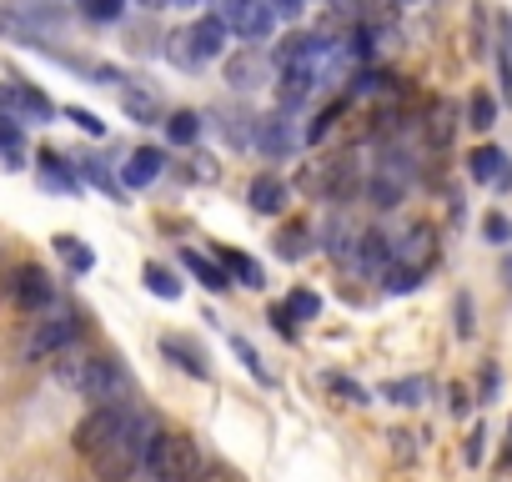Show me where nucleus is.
I'll use <instances>...</instances> for the list:
<instances>
[{
    "label": "nucleus",
    "mask_w": 512,
    "mask_h": 482,
    "mask_svg": "<svg viewBox=\"0 0 512 482\" xmlns=\"http://www.w3.org/2000/svg\"><path fill=\"white\" fill-rule=\"evenodd\" d=\"M482 236L492 241V247H507V241H512V221H507L502 211H487V216H482Z\"/></svg>",
    "instance_id": "obj_37"
},
{
    "label": "nucleus",
    "mask_w": 512,
    "mask_h": 482,
    "mask_svg": "<svg viewBox=\"0 0 512 482\" xmlns=\"http://www.w3.org/2000/svg\"><path fill=\"white\" fill-rule=\"evenodd\" d=\"M6 292H11V302L21 312H51V302H56V282L41 267H16L6 277Z\"/></svg>",
    "instance_id": "obj_5"
},
{
    "label": "nucleus",
    "mask_w": 512,
    "mask_h": 482,
    "mask_svg": "<svg viewBox=\"0 0 512 482\" xmlns=\"http://www.w3.org/2000/svg\"><path fill=\"white\" fill-rule=\"evenodd\" d=\"M327 387H332L337 397H347L352 407H367V387H362V382H352V377H337V372H327Z\"/></svg>",
    "instance_id": "obj_39"
},
{
    "label": "nucleus",
    "mask_w": 512,
    "mask_h": 482,
    "mask_svg": "<svg viewBox=\"0 0 512 482\" xmlns=\"http://www.w3.org/2000/svg\"><path fill=\"white\" fill-rule=\"evenodd\" d=\"M166 56H171V66H176V71H196V66H201V56H196V46H191V36H186V31L166 36Z\"/></svg>",
    "instance_id": "obj_33"
},
{
    "label": "nucleus",
    "mask_w": 512,
    "mask_h": 482,
    "mask_svg": "<svg viewBox=\"0 0 512 482\" xmlns=\"http://www.w3.org/2000/svg\"><path fill=\"white\" fill-rule=\"evenodd\" d=\"M141 282H146V292H156L161 302H176L181 297V282L161 267V262H146V272H141Z\"/></svg>",
    "instance_id": "obj_29"
},
{
    "label": "nucleus",
    "mask_w": 512,
    "mask_h": 482,
    "mask_svg": "<svg viewBox=\"0 0 512 482\" xmlns=\"http://www.w3.org/2000/svg\"><path fill=\"white\" fill-rule=\"evenodd\" d=\"M161 357H171L181 372H191V377H211V367H206V352L201 347H191V342H181V337H161Z\"/></svg>",
    "instance_id": "obj_22"
},
{
    "label": "nucleus",
    "mask_w": 512,
    "mask_h": 482,
    "mask_svg": "<svg viewBox=\"0 0 512 482\" xmlns=\"http://www.w3.org/2000/svg\"><path fill=\"white\" fill-rule=\"evenodd\" d=\"M492 46H497V86H502V96L512 101V16H507V11L497 16V41H492Z\"/></svg>",
    "instance_id": "obj_24"
},
{
    "label": "nucleus",
    "mask_w": 512,
    "mask_h": 482,
    "mask_svg": "<svg viewBox=\"0 0 512 482\" xmlns=\"http://www.w3.org/2000/svg\"><path fill=\"white\" fill-rule=\"evenodd\" d=\"M231 352L241 357V367H246V372H251L256 382H262V387H272V372L262 367V357H256V347H251L246 337H231Z\"/></svg>",
    "instance_id": "obj_35"
},
{
    "label": "nucleus",
    "mask_w": 512,
    "mask_h": 482,
    "mask_svg": "<svg viewBox=\"0 0 512 482\" xmlns=\"http://www.w3.org/2000/svg\"><path fill=\"white\" fill-rule=\"evenodd\" d=\"M377 91H387V76L382 71H357L352 76V96H377Z\"/></svg>",
    "instance_id": "obj_40"
},
{
    "label": "nucleus",
    "mask_w": 512,
    "mask_h": 482,
    "mask_svg": "<svg viewBox=\"0 0 512 482\" xmlns=\"http://www.w3.org/2000/svg\"><path fill=\"white\" fill-rule=\"evenodd\" d=\"M216 16L231 26V36H241V41H251V46H262V41L272 36V26H277V16H272L267 0H216Z\"/></svg>",
    "instance_id": "obj_4"
},
{
    "label": "nucleus",
    "mask_w": 512,
    "mask_h": 482,
    "mask_svg": "<svg viewBox=\"0 0 512 482\" xmlns=\"http://www.w3.org/2000/svg\"><path fill=\"white\" fill-rule=\"evenodd\" d=\"M322 236H327L322 247H327L337 262H352V257H357V236H352V226H347L342 216H332V221L322 226Z\"/></svg>",
    "instance_id": "obj_25"
},
{
    "label": "nucleus",
    "mask_w": 512,
    "mask_h": 482,
    "mask_svg": "<svg viewBox=\"0 0 512 482\" xmlns=\"http://www.w3.org/2000/svg\"><path fill=\"white\" fill-rule=\"evenodd\" d=\"M352 262H357L362 272H372V277H377V272L392 262V236H387V231H362V236H357V257H352Z\"/></svg>",
    "instance_id": "obj_19"
},
{
    "label": "nucleus",
    "mask_w": 512,
    "mask_h": 482,
    "mask_svg": "<svg viewBox=\"0 0 512 482\" xmlns=\"http://www.w3.org/2000/svg\"><path fill=\"white\" fill-rule=\"evenodd\" d=\"M337 56V41L332 36H317V31H292L282 46H277V66H292V61H317L327 66Z\"/></svg>",
    "instance_id": "obj_9"
},
{
    "label": "nucleus",
    "mask_w": 512,
    "mask_h": 482,
    "mask_svg": "<svg viewBox=\"0 0 512 482\" xmlns=\"http://www.w3.org/2000/svg\"><path fill=\"white\" fill-rule=\"evenodd\" d=\"M322 76H327V66H317V61L277 66V96H282V106H287V111L307 106V101H312V91L322 86Z\"/></svg>",
    "instance_id": "obj_6"
},
{
    "label": "nucleus",
    "mask_w": 512,
    "mask_h": 482,
    "mask_svg": "<svg viewBox=\"0 0 512 482\" xmlns=\"http://www.w3.org/2000/svg\"><path fill=\"white\" fill-rule=\"evenodd\" d=\"M482 442H487V432L477 427V432H472V442H467V462H482Z\"/></svg>",
    "instance_id": "obj_46"
},
{
    "label": "nucleus",
    "mask_w": 512,
    "mask_h": 482,
    "mask_svg": "<svg viewBox=\"0 0 512 482\" xmlns=\"http://www.w3.org/2000/svg\"><path fill=\"white\" fill-rule=\"evenodd\" d=\"M161 171H166V151L141 146V151H131V161L121 166V186H126V191H146Z\"/></svg>",
    "instance_id": "obj_14"
},
{
    "label": "nucleus",
    "mask_w": 512,
    "mask_h": 482,
    "mask_svg": "<svg viewBox=\"0 0 512 482\" xmlns=\"http://www.w3.org/2000/svg\"><path fill=\"white\" fill-rule=\"evenodd\" d=\"M312 247H317V231H312L307 221H287V226L277 231V257H282V262H302Z\"/></svg>",
    "instance_id": "obj_20"
},
{
    "label": "nucleus",
    "mask_w": 512,
    "mask_h": 482,
    "mask_svg": "<svg viewBox=\"0 0 512 482\" xmlns=\"http://www.w3.org/2000/svg\"><path fill=\"white\" fill-rule=\"evenodd\" d=\"M0 156H6L11 166H21V126L0 116Z\"/></svg>",
    "instance_id": "obj_38"
},
{
    "label": "nucleus",
    "mask_w": 512,
    "mask_h": 482,
    "mask_svg": "<svg viewBox=\"0 0 512 482\" xmlns=\"http://www.w3.org/2000/svg\"><path fill=\"white\" fill-rule=\"evenodd\" d=\"M131 6H141V11H166L171 0H131Z\"/></svg>",
    "instance_id": "obj_47"
},
{
    "label": "nucleus",
    "mask_w": 512,
    "mask_h": 482,
    "mask_svg": "<svg viewBox=\"0 0 512 482\" xmlns=\"http://www.w3.org/2000/svg\"><path fill=\"white\" fill-rule=\"evenodd\" d=\"M36 176H41V186H51V191H81V171L71 166V161H61L56 151H41L36 156Z\"/></svg>",
    "instance_id": "obj_17"
},
{
    "label": "nucleus",
    "mask_w": 512,
    "mask_h": 482,
    "mask_svg": "<svg viewBox=\"0 0 512 482\" xmlns=\"http://www.w3.org/2000/svg\"><path fill=\"white\" fill-rule=\"evenodd\" d=\"M397 6H417V0H397Z\"/></svg>",
    "instance_id": "obj_49"
},
{
    "label": "nucleus",
    "mask_w": 512,
    "mask_h": 482,
    "mask_svg": "<svg viewBox=\"0 0 512 482\" xmlns=\"http://www.w3.org/2000/svg\"><path fill=\"white\" fill-rule=\"evenodd\" d=\"M267 6H272L277 21H297V16L307 11V0H267Z\"/></svg>",
    "instance_id": "obj_43"
},
{
    "label": "nucleus",
    "mask_w": 512,
    "mask_h": 482,
    "mask_svg": "<svg viewBox=\"0 0 512 482\" xmlns=\"http://www.w3.org/2000/svg\"><path fill=\"white\" fill-rule=\"evenodd\" d=\"M171 6H196V0H171Z\"/></svg>",
    "instance_id": "obj_48"
},
{
    "label": "nucleus",
    "mask_w": 512,
    "mask_h": 482,
    "mask_svg": "<svg viewBox=\"0 0 512 482\" xmlns=\"http://www.w3.org/2000/svg\"><path fill=\"white\" fill-rule=\"evenodd\" d=\"M191 482H236V477H231L226 467H201V472H196Z\"/></svg>",
    "instance_id": "obj_45"
},
{
    "label": "nucleus",
    "mask_w": 512,
    "mask_h": 482,
    "mask_svg": "<svg viewBox=\"0 0 512 482\" xmlns=\"http://www.w3.org/2000/svg\"><path fill=\"white\" fill-rule=\"evenodd\" d=\"M0 111H6L11 121H51L56 116L51 96L26 86V81H6V86H0Z\"/></svg>",
    "instance_id": "obj_7"
},
{
    "label": "nucleus",
    "mask_w": 512,
    "mask_h": 482,
    "mask_svg": "<svg viewBox=\"0 0 512 482\" xmlns=\"http://www.w3.org/2000/svg\"><path fill=\"white\" fill-rule=\"evenodd\" d=\"M66 116H71V121L86 131V136H106V121H101L96 111H86V106H66Z\"/></svg>",
    "instance_id": "obj_41"
},
{
    "label": "nucleus",
    "mask_w": 512,
    "mask_h": 482,
    "mask_svg": "<svg viewBox=\"0 0 512 482\" xmlns=\"http://www.w3.org/2000/svg\"><path fill=\"white\" fill-rule=\"evenodd\" d=\"M51 372H56V382H61L66 392H76V397H86V402H96V407L121 402V397L131 392V377H126V367H121L116 357L61 352V357H51Z\"/></svg>",
    "instance_id": "obj_1"
},
{
    "label": "nucleus",
    "mask_w": 512,
    "mask_h": 482,
    "mask_svg": "<svg viewBox=\"0 0 512 482\" xmlns=\"http://www.w3.org/2000/svg\"><path fill=\"white\" fill-rule=\"evenodd\" d=\"M382 397H387L392 407H417V402L427 397V382H422V377H402V382H387Z\"/></svg>",
    "instance_id": "obj_30"
},
{
    "label": "nucleus",
    "mask_w": 512,
    "mask_h": 482,
    "mask_svg": "<svg viewBox=\"0 0 512 482\" xmlns=\"http://www.w3.org/2000/svg\"><path fill=\"white\" fill-rule=\"evenodd\" d=\"M186 36H191V46H196V56L201 61H216V56H226V46H231V26L211 11V16H196L191 26H186Z\"/></svg>",
    "instance_id": "obj_11"
},
{
    "label": "nucleus",
    "mask_w": 512,
    "mask_h": 482,
    "mask_svg": "<svg viewBox=\"0 0 512 482\" xmlns=\"http://www.w3.org/2000/svg\"><path fill=\"white\" fill-rule=\"evenodd\" d=\"M76 11L96 26H116L126 16V0H76Z\"/></svg>",
    "instance_id": "obj_31"
},
{
    "label": "nucleus",
    "mask_w": 512,
    "mask_h": 482,
    "mask_svg": "<svg viewBox=\"0 0 512 482\" xmlns=\"http://www.w3.org/2000/svg\"><path fill=\"white\" fill-rule=\"evenodd\" d=\"M267 322H277V332H282L287 342H297V337H302V332H297V317H292V312H287L282 302H277V307L267 312Z\"/></svg>",
    "instance_id": "obj_42"
},
{
    "label": "nucleus",
    "mask_w": 512,
    "mask_h": 482,
    "mask_svg": "<svg viewBox=\"0 0 512 482\" xmlns=\"http://www.w3.org/2000/svg\"><path fill=\"white\" fill-rule=\"evenodd\" d=\"M367 196H372V206L392 211V206L407 196V171H397V176H392V161H387V166H377V171H372V181H367Z\"/></svg>",
    "instance_id": "obj_18"
},
{
    "label": "nucleus",
    "mask_w": 512,
    "mask_h": 482,
    "mask_svg": "<svg viewBox=\"0 0 512 482\" xmlns=\"http://www.w3.org/2000/svg\"><path fill=\"white\" fill-rule=\"evenodd\" d=\"M146 477L151 482H191L201 472V452L186 432H171V427H151L146 437V457H141Z\"/></svg>",
    "instance_id": "obj_2"
},
{
    "label": "nucleus",
    "mask_w": 512,
    "mask_h": 482,
    "mask_svg": "<svg viewBox=\"0 0 512 482\" xmlns=\"http://www.w3.org/2000/svg\"><path fill=\"white\" fill-rule=\"evenodd\" d=\"M457 337H472V317H467V297H457Z\"/></svg>",
    "instance_id": "obj_44"
},
{
    "label": "nucleus",
    "mask_w": 512,
    "mask_h": 482,
    "mask_svg": "<svg viewBox=\"0 0 512 482\" xmlns=\"http://www.w3.org/2000/svg\"><path fill=\"white\" fill-rule=\"evenodd\" d=\"M76 171H81V181H91L96 191H106V196H121V181H116V176H111V171H106L96 156H81V166H76Z\"/></svg>",
    "instance_id": "obj_34"
},
{
    "label": "nucleus",
    "mask_w": 512,
    "mask_h": 482,
    "mask_svg": "<svg viewBox=\"0 0 512 482\" xmlns=\"http://www.w3.org/2000/svg\"><path fill=\"white\" fill-rule=\"evenodd\" d=\"M251 141L262 146L272 161H282V156H292L297 131H292V121H287V116H262V121H256V131H251Z\"/></svg>",
    "instance_id": "obj_13"
},
{
    "label": "nucleus",
    "mask_w": 512,
    "mask_h": 482,
    "mask_svg": "<svg viewBox=\"0 0 512 482\" xmlns=\"http://www.w3.org/2000/svg\"><path fill=\"white\" fill-rule=\"evenodd\" d=\"M342 111H347V101H332V106H322V111H317V116L307 121V131H302V141H307V146H317V141H327Z\"/></svg>",
    "instance_id": "obj_28"
},
{
    "label": "nucleus",
    "mask_w": 512,
    "mask_h": 482,
    "mask_svg": "<svg viewBox=\"0 0 512 482\" xmlns=\"http://www.w3.org/2000/svg\"><path fill=\"white\" fill-rule=\"evenodd\" d=\"M121 111H126L136 126H151V121H161V101H156L151 91H141V86H121Z\"/></svg>",
    "instance_id": "obj_23"
},
{
    "label": "nucleus",
    "mask_w": 512,
    "mask_h": 482,
    "mask_svg": "<svg viewBox=\"0 0 512 482\" xmlns=\"http://www.w3.org/2000/svg\"><path fill=\"white\" fill-rule=\"evenodd\" d=\"M282 307H287L297 322H312V317L322 312V297H317V292H307V287H297V292H287V302H282Z\"/></svg>",
    "instance_id": "obj_36"
},
{
    "label": "nucleus",
    "mask_w": 512,
    "mask_h": 482,
    "mask_svg": "<svg viewBox=\"0 0 512 482\" xmlns=\"http://www.w3.org/2000/svg\"><path fill=\"white\" fill-rule=\"evenodd\" d=\"M181 267H186L206 292H226V287H231L226 267H221V262H211V257H201V252H191V247H181Z\"/></svg>",
    "instance_id": "obj_21"
},
{
    "label": "nucleus",
    "mask_w": 512,
    "mask_h": 482,
    "mask_svg": "<svg viewBox=\"0 0 512 482\" xmlns=\"http://www.w3.org/2000/svg\"><path fill=\"white\" fill-rule=\"evenodd\" d=\"M467 176H472L477 186L512 191V161H507V151H502V146H477V151L467 156Z\"/></svg>",
    "instance_id": "obj_8"
},
{
    "label": "nucleus",
    "mask_w": 512,
    "mask_h": 482,
    "mask_svg": "<svg viewBox=\"0 0 512 482\" xmlns=\"http://www.w3.org/2000/svg\"><path fill=\"white\" fill-rule=\"evenodd\" d=\"M81 342V317L76 312H51L31 327L26 337V362H46V357H61Z\"/></svg>",
    "instance_id": "obj_3"
},
{
    "label": "nucleus",
    "mask_w": 512,
    "mask_h": 482,
    "mask_svg": "<svg viewBox=\"0 0 512 482\" xmlns=\"http://www.w3.org/2000/svg\"><path fill=\"white\" fill-rule=\"evenodd\" d=\"M246 201H251V211H256V216H282V211H287V201H292V191H287V181H282V176L262 171V176H251Z\"/></svg>",
    "instance_id": "obj_12"
},
{
    "label": "nucleus",
    "mask_w": 512,
    "mask_h": 482,
    "mask_svg": "<svg viewBox=\"0 0 512 482\" xmlns=\"http://www.w3.org/2000/svg\"><path fill=\"white\" fill-rule=\"evenodd\" d=\"M327 6H347V0H327Z\"/></svg>",
    "instance_id": "obj_50"
},
{
    "label": "nucleus",
    "mask_w": 512,
    "mask_h": 482,
    "mask_svg": "<svg viewBox=\"0 0 512 482\" xmlns=\"http://www.w3.org/2000/svg\"><path fill=\"white\" fill-rule=\"evenodd\" d=\"M161 126H166L171 146H191V141L201 136V116H196V111H171V116H166Z\"/></svg>",
    "instance_id": "obj_27"
},
{
    "label": "nucleus",
    "mask_w": 512,
    "mask_h": 482,
    "mask_svg": "<svg viewBox=\"0 0 512 482\" xmlns=\"http://www.w3.org/2000/svg\"><path fill=\"white\" fill-rule=\"evenodd\" d=\"M216 262L226 267V277H236V287H246V292H262L267 287V272H262V262L256 257H246V252H231V247H221L216 252Z\"/></svg>",
    "instance_id": "obj_16"
},
{
    "label": "nucleus",
    "mask_w": 512,
    "mask_h": 482,
    "mask_svg": "<svg viewBox=\"0 0 512 482\" xmlns=\"http://www.w3.org/2000/svg\"><path fill=\"white\" fill-rule=\"evenodd\" d=\"M467 126H472V131H492V126H497V101H492L487 91H472V101H467Z\"/></svg>",
    "instance_id": "obj_32"
},
{
    "label": "nucleus",
    "mask_w": 512,
    "mask_h": 482,
    "mask_svg": "<svg viewBox=\"0 0 512 482\" xmlns=\"http://www.w3.org/2000/svg\"><path fill=\"white\" fill-rule=\"evenodd\" d=\"M56 257H61L71 272H91V267H96V252L86 247L81 236H56Z\"/></svg>",
    "instance_id": "obj_26"
},
{
    "label": "nucleus",
    "mask_w": 512,
    "mask_h": 482,
    "mask_svg": "<svg viewBox=\"0 0 512 482\" xmlns=\"http://www.w3.org/2000/svg\"><path fill=\"white\" fill-rule=\"evenodd\" d=\"M226 81L236 86V91H256V86H267L272 81V61L262 56V51H236V56H226Z\"/></svg>",
    "instance_id": "obj_10"
},
{
    "label": "nucleus",
    "mask_w": 512,
    "mask_h": 482,
    "mask_svg": "<svg viewBox=\"0 0 512 482\" xmlns=\"http://www.w3.org/2000/svg\"><path fill=\"white\" fill-rule=\"evenodd\" d=\"M432 257H437V247H432V231L427 226H407L402 236H392V262H407V267H422L427 272Z\"/></svg>",
    "instance_id": "obj_15"
}]
</instances>
